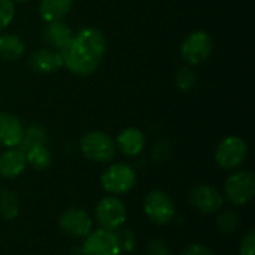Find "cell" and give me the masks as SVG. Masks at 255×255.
Masks as SVG:
<instances>
[{
  "label": "cell",
  "mask_w": 255,
  "mask_h": 255,
  "mask_svg": "<svg viewBox=\"0 0 255 255\" xmlns=\"http://www.w3.org/2000/svg\"><path fill=\"white\" fill-rule=\"evenodd\" d=\"M106 52V39L97 28L85 27L72 36L69 45L61 51L63 64L75 75H91Z\"/></svg>",
  "instance_id": "1"
},
{
  "label": "cell",
  "mask_w": 255,
  "mask_h": 255,
  "mask_svg": "<svg viewBox=\"0 0 255 255\" xmlns=\"http://www.w3.org/2000/svg\"><path fill=\"white\" fill-rule=\"evenodd\" d=\"M81 151L94 163H109L117 154V145L105 131L91 130L81 137Z\"/></svg>",
  "instance_id": "2"
},
{
  "label": "cell",
  "mask_w": 255,
  "mask_h": 255,
  "mask_svg": "<svg viewBox=\"0 0 255 255\" xmlns=\"http://www.w3.org/2000/svg\"><path fill=\"white\" fill-rule=\"evenodd\" d=\"M255 194V175L250 170H239L230 175L224 184V200L235 206H244Z\"/></svg>",
  "instance_id": "3"
},
{
  "label": "cell",
  "mask_w": 255,
  "mask_h": 255,
  "mask_svg": "<svg viewBox=\"0 0 255 255\" xmlns=\"http://www.w3.org/2000/svg\"><path fill=\"white\" fill-rule=\"evenodd\" d=\"M100 184L111 196L126 194L136 185V172L128 164L115 163L102 173Z\"/></svg>",
  "instance_id": "4"
},
{
  "label": "cell",
  "mask_w": 255,
  "mask_h": 255,
  "mask_svg": "<svg viewBox=\"0 0 255 255\" xmlns=\"http://www.w3.org/2000/svg\"><path fill=\"white\" fill-rule=\"evenodd\" d=\"M143 212L151 223L166 226L175 218L176 209L172 197L167 193L161 190H154L148 193L143 200Z\"/></svg>",
  "instance_id": "5"
},
{
  "label": "cell",
  "mask_w": 255,
  "mask_h": 255,
  "mask_svg": "<svg viewBox=\"0 0 255 255\" xmlns=\"http://www.w3.org/2000/svg\"><path fill=\"white\" fill-rule=\"evenodd\" d=\"M121 248L114 230H91L82 242L81 255H120Z\"/></svg>",
  "instance_id": "6"
},
{
  "label": "cell",
  "mask_w": 255,
  "mask_h": 255,
  "mask_svg": "<svg viewBox=\"0 0 255 255\" xmlns=\"http://www.w3.org/2000/svg\"><path fill=\"white\" fill-rule=\"evenodd\" d=\"M248 157V145L238 136H229L223 139L215 151V161L220 167L232 170L245 163Z\"/></svg>",
  "instance_id": "7"
},
{
  "label": "cell",
  "mask_w": 255,
  "mask_h": 255,
  "mask_svg": "<svg viewBox=\"0 0 255 255\" xmlns=\"http://www.w3.org/2000/svg\"><path fill=\"white\" fill-rule=\"evenodd\" d=\"M127 218L126 205L115 196H108L102 199L96 206V220L102 229L118 230L124 226Z\"/></svg>",
  "instance_id": "8"
},
{
  "label": "cell",
  "mask_w": 255,
  "mask_h": 255,
  "mask_svg": "<svg viewBox=\"0 0 255 255\" xmlns=\"http://www.w3.org/2000/svg\"><path fill=\"white\" fill-rule=\"evenodd\" d=\"M214 49V40L206 31H194L182 42L181 55L190 64H200L209 58Z\"/></svg>",
  "instance_id": "9"
},
{
  "label": "cell",
  "mask_w": 255,
  "mask_h": 255,
  "mask_svg": "<svg viewBox=\"0 0 255 255\" xmlns=\"http://www.w3.org/2000/svg\"><path fill=\"white\" fill-rule=\"evenodd\" d=\"M60 230L75 239H84L93 230V221L90 215L79 208H69L66 209L58 220Z\"/></svg>",
  "instance_id": "10"
},
{
  "label": "cell",
  "mask_w": 255,
  "mask_h": 255,
  "mask_svg": "<svg viewBox=\"0 0 255 255\" xmlns=\"http://www.w3.org/2000/svg\"><path fill=\"white\" fill-rule=\"evenodd\" d=\"M190 205L202 214H215L224 205V196L212 185H197L188 194Z\"/></svg>",
  "instance_id": "11"
},
{
  "label": "cell",
  "mask_w": 255,
  "mask_h": 255,
  "mask_svg": "<svg viewBox=\"0 0 255 255\" xmlns=\"http://www.w3.org/2000/svg\"><path fill=\"white\" fill-rule=\"evenodd\" d=\"M22 136L24 127L21 121L9 112H0V145L4 148H16Z\"/></svg>",
  "instance_id": "12"
},
{
  "label": "cell",
  "mask_w": 255,
  "mask_h": 255,
  "mask_svg": "<svg viewBox=\"0 0 255 255\" xmlns=\"http://www.w3.org/2000/svg\"><path fill=\"white\" fill-rule=\"evenodd\" d=\"M27 167L25 154L19 148H7L0 155V176L6 179H13L19 176Z\"/></svg>",
  "instance_id": "13"
},
{
  "label": "cell",
  "mask_w": 255,
  "mask_h": 255,
  "mask_svg": "<svg viewBox=\"0 0 255 255\" xmlns=\"http://www.w3.org/2000/svg\"><path fill=\"white\" fill-rule=\"evenodd\" d=\"M115 145L120 148V151L123 154H126L128 157H136L145 149L146 139H145V134L139 128L128 127V128H124L118 134Z\"/></svg>",
  "instance_id": "14"
},
{
  "label": "cell",
  "mask_w": 255,
  "mask_h": 255,
  "mask_svg": "<svg viewBox=\"0 0 255 255\" xmlns=\"http://www.w3.org/2000/svg\"><path fill=\"white\" fill-rule=\"evenodd\" d=\"M28 63L37 73H52L63 66V57L55 49H39L33 52Z\"/></svg>",
  "instance_id": "15"
},
{
  "label": "cell",
  "mask_w": 255,
  "mask_h": 255,
  "mask_svg": "<svg viewBox=\"0 0 255 255\" xmlns=\"http://www.w3.org/2000/svg\"><path fill=\"white\" fill-rule=\"evenodd\" d=\"M43 36L52 49L61 52L72 40L73 31L63 21H55V22H48V25L43 31Z\"/></svg>",
  "instance_id": "16"
},
{
  "label": "cell",
  "mask_w": 255,
  "mask_h": 255,
  "mask_svg": "<svg viewBox=\"0 0 255 255\" xmlns=\"http://www.w3.org/2000/svg\"><path fill=\"white\" fill-rule=\"evenodd\" d=\"M72 6L73 0H42L39 4V13L46 22L63 21V18L70 12Z\"/></svg>",
  "instance_id": "17"
},
{
  "label": "cell",
  "mask_w": 255,
  "mask_h": 255,
  "mask_svg": "<svg viewBox=\"0 0 255 255\" xmlns=\"http://www.w3.org/2000/svg\"><path fill=\"white\" fill-rule=\"evenodd\" d=\"M25 51L24 42L16 34H1L0 36V57L7 61H13L22 57Z\"/></svg>",
  "instance_id": "18"
},
{
  "label": "cell",
  "mask_w": 255,
  "mask_h": 255,
  "mask_svg": "<svg viewBox=\"0 0 255 255\" xmlns=\"http://www.w3.org/2000/svg\"><path fill=\"white\" fill-rule=\"evenodd\" d=\"M24 154H25L27 164H30L36 170H43V169L49 167V164L52 161L51 152L46 148V145H36V146L30 148L28 151H25Z\"/></svg>",
  "instance_id": "19"
},
{
  "label": "cell",
  "mask_w": 255,
  "mask_h": 255,
  "mask_svg": "<svg viewBox=\"0 0 255 255\" xmlns=\"http://www.w3.org/2000/svg\"><path fill=\"white\" fill-rule=\"evenodd\" d=\"M19 214V202H18V196L13 191L9 190H3L0 191V215L10 221L15 220Z\"/></svg>",
  "instance_id": "20"
},
{
  "label": "cell",
  "mask_w": 255,
  "mask_h": 255,
  "mask_svg": "<svg viewBox=\"0 0 255 255\" xmlns=\"http://www.w3.org/2000/svg\"><path fill=\"white\" fill-rule=\"evenodd\" d=\"M218 217H217V229L223 233V235H233L239 230L241 227V217L238 215L236 211L232 209H224V211H218Z\"/></svg>",
  "instance_id": "21"
},
{
  "label": "cell",
  "mask_w": 255,
  "mask_h": 255,
  "mask_svg": "<svg viewBox=\"0 0 255 255\" xmlns=\"http://www.w3.org/2000/svg\"><path fill=\"white\" fill-rule=\"evenodd\" d=\"M36 145H46V131L40 126H30L27 130H24L22 140L16 148L25 152Z\"/></svg>",
  "instance_id": "22"
},
{
  "label": "cell",
  "mask_w": 255,
  "mask_h": 255,
  "mask_svg": "<svg viewBox=\"0 0 255 255\" xmlns=\"http://www.w3.org/2000/svg\"><path fill=\"white\" fill-rule=\"evenodd\" d=\"M175 81H176V85H178V88H179V90H182V91H190L191 88H194V87H196L197 78H196V75L193 73V70H191V69H188V67H182V69H179V70H178Z\"/></svg>",
  "instance_id": "23"
},
{
  "label": "cell",
  "mask_w": 255,
  "mask_h": 255,
  "mask_svg": "<svg viewBox=\"0 0 255 255\" xmlns=\"http://www.w3.org/2000/svg\"><path fill=\"white\" fill-rule=\"evenodd\" d=\"M117 233V238H118V244H120V248H121V253H131L134 248H136V236L131 230H127V229H118L115 230Z\"/></svg>",
  "instance_id": "24"
},
{
  "label": "cell",
  "mask_w": 255,
  "mask_h": 255,
  "mask_svg": "<svg viewBox=\"0 0 255 255\" xmlns=\"http://www.w3.org/2000/svg\"><path fill=\"white\" fill-rule=\"evenodd\" d=\"M15 16V3L12 0H0V31L4 30Z\"/></svg>",
  "instance_id": "25"
},
{
  "label": "cell",
  "mask_w": 255,
  "mask_h": 255,
  "mask_svg": "<svg viewBox=\"0 0 255 255\" xmlns=\"http://www.w3.org/2000/svg\"><path fill=\"white\" fill-rule=\"evenodd\" d=\"M146 255H170V248L163 239H152L146 247Z\"/></svg>",
  "instance_id": "26"
},
{
  "label": "cell",
  "mask_w": 255,
  "mask_h": 255,
  "mask_svg": "<svg viewBox=\"0 0 255 255\" xmlns=\"http://www.w3.org/2000/svg\"><path fill=\"white\" fill-rule=\"evenodd\" d=\"M239 255H255V233L251 230L242 239L239 247Z\"/></svg>",
  "instance_id": "27"
},
{
  "label": "cell",
  "mask_w": 255,
  "mask_h": 255,
  "mask_svg": "<svg viewBox=\"0 0 255 255\" xmlns=\"http://www.w3.org/2000/svg\"><path fill=\"white\" fill-rule=\"evenodd\" d=\"M181 255H215L212 253L211 248H208L203 244H191L187 248H184V251Z\"/></svg>",
  "instance_id": "28"
},
{
  "label": "cell",
  "mask_w": 255,
  "mask_h": 255,
  "mask_svg": "<svg viewBox=\"0 0 255 255\" xmlns=\"http://www.w3.org/2000/svg\"><path fill=\"white\" fill-rule=\"evenodd\" d=\"M13 3H25L27 0H12Z\"/></svg>",
  "instance_id": "29"
}]
</instances>
